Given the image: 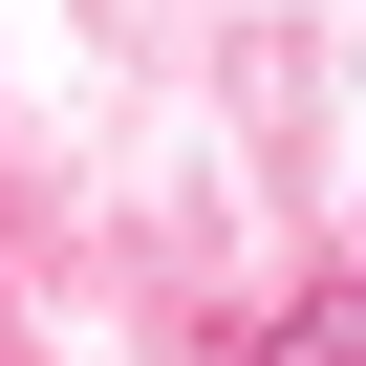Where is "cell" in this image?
Listing matches in <instances>:
<instances>
[{
	"mask_svg": "<svg viewBox=\"0 0 366 366\" xmlns=\"http://www.w3.org/2000/svg\"><path fill=\"white\" fill-rule=\"evenodd\" d=\"M259 366H366V280H323V302H280V323H259Z\"/></svg>",
	"mask_w": 366,
	"mask_h": 366,
	"instance_id": "cell-1",
	"label": "cell"
}]
</instances>
